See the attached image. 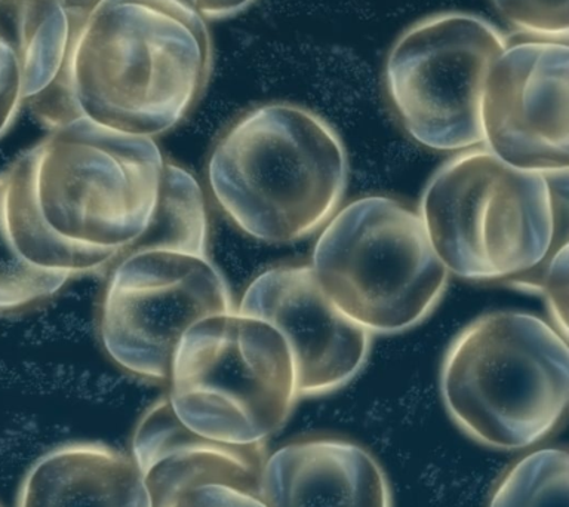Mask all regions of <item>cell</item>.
I'll return each mask as SVG.
<instances>
[{"mask_svg":"<svg viewBox=\"0 0 569 507\" xmlns=\"http://www.w3.org/2000/svg\"><path fill=\"white\" fill-rule=\"evenodd\" d=\"M568 476L565 449L533 451L502 476L488 507H568Z\"/></svg>","mask_w":569,"mask_h":507,"instance_id":"e0dca14e","label":"cell"},{"mask_svg":"<svg viewBox=\"0 0 569 507\" xmlns=\"http://www.w3.org/2000/svg\"><path fill=\"white\" fill-rule=\"evenodd\" d=\"M26 106L20 61L8 30L0 33V138L12 128Z\"/></svg>","mask_w":569,"mask_h":507,"instance_id":"ffe728a7","label":"cell"},{"mask_svg":"<svg viewBox=\"0 0 569 507\" xmlns=\"http://www.w3.org/2000/svg\"><path fill=\"white\" fill-rule=\"evenodd\" d=\"M418 213L449 274L475 282L528 274L553 247L549 178L511 167L485 147L445 162L427 182Z\"/></svg>","mask_w":569,"mask_h":507,"instance_id":"5b68a950","label":"cell"},{"mask_svg":"<svg viewBox=\"0 0 569 507\" xmlns=\"http://www.w3.org/2000/svg\"><path fill=\"white\" fill-rule=\"evenodd\" d=\"M238 310L264 320L283 337L300 398L341 389L367 362L372 334L325 296L310 266L264 271L249 285Z\"/></svg>","mask_w":569,"mask_h":507,"instance_id":"8fae6325","label":"cell"},{"mask_svg":"<svg viewBox=\"0 0 569 507\" xmlns=\"http://www.w3.org/2000/svg\"><path fill=\"white\" fill-rule=\"evenodd\" d=\"M7 171L0 172V314L26 310L57 296L70 275L43 269L18 252L7 218Z\"/></svg>","mask_w":569,"mask_h":507,"instance_id":"ac0fdd59","label":"cell"},{"mask_svg":"<svg viewBox=\"0 0 569 507\" xmlns=\"http://www.w3.org/2000/svg\"><path fill=\"white\" fill-rule=\"evenodd\" d=\"M267 507H393L389 479L367 449L341 439H307L267 457Z\"/></svg>","mask_w":569,"mask_h":507,"instance_id":"4fadbf2b","label":"cell"},{"mask_svg":"<svg viewBox=\"0 0 569 507\" xmlns=\"http://www.w3.org/2000/svg\"><path fill=\"white\" fill-rule=\"evenodd\" d=\"M480 120L485 149L511 167L568 171V40L507 43L485 80Z\"/></svg>","mask_w":569,"mask_h":507,"instance_id":"30bf717a","label":"cell"},{"mask_svg":"<svg viewBox=\"0 0 569 507\" xmlns=\"http://www.w3.org/2000/svg\"><path fill=\"white\" fill-rule=\"evenodd\" d=\"M507 43L492 22L469 12L435 13L405 30L387 57L385 80L409 137L438 151L483 145L485 80Z\"/></svg>","mask_w":569,"mask_h":507,"instance_id":"ba28073f","label":"cell"},{"mask_svg":"<svg viewBox=\"0 0 569 507\" xmlns=\"http://www.w3.org/2000/svg\"><path fill=\"white\" fill-rule=\"evenodd\" d=\"M163 507H267L256 494L209 484L178 494Z\"/></svg>","mask_w":569,"mask_h":507,"instance_id":"7402d4cb","label":"cell"},{"mask_svg":"<svg viewBox=\"0 0 569 507\" xmlns=\"http://www.w3.org/2000/svg\"><path fill=\"white\" fill-rule=\"evenodd\" d=\"M440 394L449 416L476 443L505 451L532 447L567 411V340L533 315L480 316L449 346Z\"/></svg>","mask_w":569,"mask_h":507,"instance_id":"277c9868","label":"cell"},{"mask_svg":"<svg viewBox=\"0 0 569 507\" xmlns=\"http://www.w3.org/2000/svg\"><path fill=\"white\" fill-rule=\"evenodd\" d=\"M267 457L266 443L229 444L196 434L176 416L167 396L147 409L132 436V458L153 507L209 484L260 497Z\"/></svg>","mask_w":569,"mask_h":507,"instance_id":"7c38bea8","label":"cell"},{"mask_svg":"<svg viewBox=\"0 0 569 507\" xmlns=\"http://www.w3.org/2000/svg\"><path fill=\"white\" fill-rule=\"evenodd\" d=\"M3 30H7V29H4L2 18H0V33H2Z\"/></svg>","mask_w":569,"mask_h":507,"instance_id":"d4e9b609","label":"cell"},{"mask_svg":"<svg viewBox=\"0 0 569 507\" xmlns=\"http://www.w3.org/2000/svg\"><path fill=\"white\" fill-rule=\"evenodd\" d=\"M256 0H199V11L204 20L218 21L238 16Z\"/></svg>","mask_w":569,"mask_h":507,"instance_id":"603a6c76","label":"cell"},{"mask_svg":"<svg viewBox=\"0 0 569 507\" xmlns=\"http://www.w3.org/2000/svg\"><path fill=\"white\" fill-rule=\"evenodd\" d=\"M547 307L556 324V331L567 340L568 337V243L551 257L541 280Z\"/></svg>","mask_w":569,"mask_h":507,"instance_id":"44dd1931","label":"cell"},{"mask_svg":"<svg viewBox=\"0 0 569 507\" xmlns=\"http://www.w3.org/2000/svg\"><path fill=\"white\" fill-rule=\"evenodd\" d=\"M140 252L208 257V213L202 190L189 171L168 160L149 225L120 258Z\"/></svg>","mask_w":569,"mask_h":507,"instance_id":"2e32d148","label":"cell"},{"mask_svg":"<svg viewBox=\"0 0 569 507\" xmlns=\"http://www.w3.org/2000/svg\"><path fill=\"white\" fill-rule=\"evenodd\" d=\"M234 310L229 285L208 257L132 254L110 267L98 334L107 356L123 371L163 382L186 331Z\"/></svg>","mask_w":569,"mask_h":507,"instance_id":"9c48e42d","label":"cell"},{"mask_svg":"<svg viewBox=\"0 0 569 507\" xmlns=\"http://www.w3.org/2000/svg\"><path fill=\"white\" fill-rule=\"evenodd\" d=\"M516 30L533 39L568 40L569 0H492Z\"/></svg>","mask_w":569,"mask_h":507,"instance_id":"d6986e66","label":"cell"},{"mask_svg":"<svg viewBox=\"0 0 569 507\" xmlns=\"http://www.w3.org/2000/svg\"><path fill=\"white\" fill-rule=\"evenodd\" d=\"M17 2L18 0H0V17L7 16Z\"/></svg>","mask_w":569,"mask_h":507,"instance_id":"cb8c5ba5","label":"cell"},{"mask_svg":"<svg viewBox=\"0 0 569 507\" xmlns=\"http://www.w3.org/2000/svg\"><path fill=\"white\" fill-rule=\"evenodd\" d=\"M56 83L26 102L49 129L83 119L128 136L171 131L211 78L208 21L187 0H82Z\"/></svg>","mask_w":569,"mask_h":507,"instance_id":"6da1fadb","label":"cell"},{"mask_svg":"<svg viewBox=\"0 0 569 507\" xmlns=\"http://www.w3.org/2000/svg\"><path fill=\"white\" fill-rule=\"evenodd\" d=\"M310 267L325 296L371 334L417 327L439 305L449 279L420 213L386 196L333 213Z\"/></svg>","mask_w":569,"mask_h":507,"instance_id":"8992f818","label":"cell"},{"mask_svg":"<svg viewBox=\"0 0 569 507\" xmlns=\"http://www.w3.org/2000/svg\"><path fill=\"white\" fill-rule=\"evenodd\" d=\"M347 171L345 146L327 120L301 106L269 102L240 116L218 140L208 182L244 235L289 243L331 220Z\"/></svg>","mask_w":569,"mask_h":507,"instance_id":"3957f363","label":"cell"},{"mask_svg":"<svg viewBox=\"0 0 569 507\" xmlns=\"http://www.w3.org/2000/svg\"><path fill=\"white\" fill-rule=\"evenodd\" d=\"M2 20L20 61L22 92L29 102L61 74L70 43L69 13L62 0H18Z\"/></svg>","mask_w":569,"mask_h":507,"instance_id":"9a60e30c","label":"cell"},{"mask_svg":"<svg viewBox=\"0 0 569 507\" xmlns=\"http://www.w3.org/2000/svg\"><path fill=\"white\" fill-rule=\"evenodd\" d=\"M17 507H153L132 457L98 443L61 445L27 474Z\"/></svg>","mask_w":569,"mask_h":507,"instance_id":"5bb4252c","label":"cell"},{"mask_svg":"<svg viewBox=\"0 0 569 507\" xmlns=\"http://www.w3.org/2000/svg\"><path fill=\"white\" fill-rule=\"evenodd\" d=\"M164 162L153 138L83 119L51 129L7 171L18 252L71 278L113 266L149 225Z\"/></svg>","mask_w":569,"mask_h":507,"instance_id":"7a4b0ae2","label":"cell"},{"mask_svg":"<svg viewBox=\"0 0 569 507\" xmlns=\"http://www.w3.org/2000/svg\"><path fill=\"white\" fill-rule=\"evenodd\" d=\"M167 381V399L180 421L229 444L266 443L300 399L283 337L238 309L186 331Z\"/></svg>","mask_w":569,"mask_h":507,"instance_id":"52a82bcc","label":"cell"}]
</instances>
